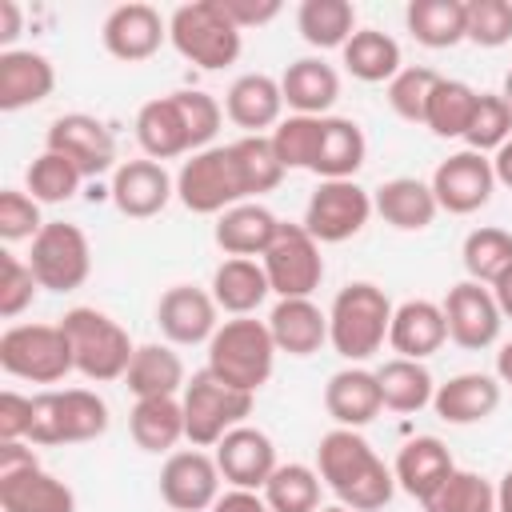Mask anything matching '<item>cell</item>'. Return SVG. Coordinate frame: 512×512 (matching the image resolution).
Segmentation results:
<instances>
[{"mask_svg": "<svg viewBox=\"0 0 512 512\" xmlns=\"http://www.w3.org/2000/svg\"><path fill=\"white\" fill-rule=\"evenodd\" d=\"M32 432V396L12 388L0 392V440H28Z\"/></svg>", "mask_w": 512, "mask_h": 512, "instance_id": "obj_53", "label": "cell"}, {"mask_svg": "<svg viewBox=\"0 0 512 512\" xmlns=\"http://www.w3.org/2000/svg\"><path fill=\"white\" fill-rule=\"evenodd\" d=\"M128 432L144 452H172L184 440V404L180 396H148L128 412Z\"/></svg>", "mask_w": 512, "mask_h": 512, "instance_id": "obj_35", "label": "cell"}, {"mask_svg": "<svg viewBox=\"0 0 512 512\" xmlns=\"http://www.w3.org/2000/svg\"><path fill=\"white\" fill-rule=\"evenodd\" d=\"M36 288H40V280L32 276V268H28V260H20V256H12V252H4V276H0V316L4 320H16L32 300H36Z\"/></svg>", "mask_w": 512, "mask_h": 512, "instance_id": "obj_52", "label": "cell"}, {"mask_svg": "<svg viewBox=\"0 0 512 512\" xmlns=\"http://www.w3.org/2000/svg\"><path fill=\"white\" fill-rule=\"evenodd\" d=\"M436 84H440V72L436 68H424V64L400 68L388 80V104H392V112L400 120H408V124H424V108H428V96H432Z\"/></svg>", "mask_w": 512, "mask_h": 512, "instance_id": "obj_46", "label": "cell"}, {"mask_svg": "<svg viewBox=\"0 0 512 512\" xmlns=\"http://www.w3.org/2000/svg\"><path fill=\"white\" fill-rule=\"evenodd\" d=\"M444 324H448V340L468 348V352H480V348H492L500 340V328H504V312L492 296L488 284H476V280H460L448 288L444 296Z\"/></svg>", "mask_w": 512, "mask_h": 512, "instance_id": "obj_15", "label": "cell"}, {"mask_svg": "<svg viewBox=\"0 0 512 512\" xmlns=\"http://www.w3.org/2000/svg\"><path fill=\"white\" fill-rule=\"evenodd\" d=\"M492 188H496V172H492V160L484 152H452L448 160L436 164L432 172V196L444 212L452 216H468V212H480L488 200H492Z\"/></svg>", "mask_w": 512, "mask_h": 512, "instance_id": "obj_16", "label": "cell"}, {"mask_svg": "<svg viewBox=\"0 0 512 512\" xmlns=\"http://www.w3.org/2000/svg\"><path fill=\"white\" fill-rule=\"evenodd\" d=\"M296 28L312 48H344L356 32V8L348 0H304L296 8Z\"/></svg>", "mask_w": 512, "mask_h": 512, "instance_id": "obj_41", "label": "cell"}, {"mask_svg": "<svg viewBox=\"0 0 512 512\" xmlns=\"http://www.w3.org/2000/svg\"><path fill=\"white\" fill-rule=\"evenodd\" d=\"M80 168L72 164V160H64V156H56V152H40L32 164H28V172H24V184H28V196L36 200V204H60V200H72L76 192H80Z\"/></svg>", "mask_w": 512, "mask_h": 512, "instance_id": "obj_45", "label": "cell"}, {"mask_svg": "<svg viewBox=\"0 0 512 512\" xmlns=\"http://www.w3.org/2000/svg\"><path fill=\"white\" fill-rule=\"evenodd\" d=\"M476 100H480V92L472 84L440 76V84L432 88L428 108H424V128H432V136H440V140H456V136L464 140L472 112H476Z\"/></svg>", "mask_w": 512, "mask_h": 512, "instance_id": "obj_40", "label": "cell"}, {"mask_svg": "<svg viewBox=\"0 0 512 512\" xmlns=\"http://www.w3.org/2000/svg\"><path fill=\"white\" fill-rule=\"evenodd\" d=\"M100 40H104L108 56H116L124 64H140L160 52V44L168 40V24L152 4H120L104 16Z\"/></svg>", "mask_w": 512, "mask_h": 512, "instance_id": "obj_19", "label": "cell"}, {"mask_svg": "<svg viewBox=\"0 0 512 512\" xmlns=\"http://www.w3.org/2000/svg\"><path fill=\"white\" fill-rule=\"evenodd\" d=\"M240 160H244V172H248V184H252V196L260 192H272L280 180H284V164L276 160L272 152V140L268 136H240L232 140Z\"/></svg>", "mask_w": 512, "mask_h": 512, "instance_id": "obj_50", "label": "cell"}, {"mask_svg": "<svg viewBox=\"0 0 512 512\" xmlns=\"http://www.w3.org/2000/svg\"><path fill=\"white\" fill-rule=\"evenodd\" d=\"M432 408L444 424H480L500 408V380L488 372H460L448 384H436Z\"/></svg>", "mask_w": 512, "mask_h": 512, "instance_id": "obj_27", "label": "cell"}, {"mask_svg": "<svg viewBox=\"0 0 512 512\" xmlns=\"http://www.w3.org/2000/svg\"><path fill=\"white\" fill-rule=\"evenodd\" d=\"M20 28H24L20 4L16 0H0V44H4V52H12V40L20 36Z\"/></svg>", "mask_w": 512, "mask_h": 512, "instance_id": "obj_56", "label": "cell"}, {"mask_svg": "<svg viewBox=\"0 0 512 512\" xmlns=\"http://www.w3.org/2000/svg\"><path fill=\"white\" fill-rule=\"evenodd\" d=\"M404 24L424 48H452L468 40V4L464 0H412L404 8Z\"/></svg>", "mask_w": 512, "mask_h": 512, "instance_id": "obj_36", "label": "cell"}, {"mask_svg": "<svg viewBox=\"0 0 512 512\" xmlns=\"http://www.w3.org/2000/svg\"><path fill=\"white\" fill-rule=\"evenodd\" d=\"M60 328L72 344V364L84 380L108 384V380H124L136 348L128 340V332L100 308H68L60 316Z\"/></svg>", "mask_w": 512, "mask_h": 512, "instance_id": "obj_6", "label": "cell"}, {"mask_svg": "<svg viewBox=\"0 0 512 512\" xmlns=\"http://www.w3.org/2000/svg\"><path fill=\"white\" fill-rule=\"evenodd\" d=\"M324 408L336 420V428H364L380 416L384 400H380V384L376 372L368 368H340L328 376L324 384Z\"/></svg>", "mask_w": 512, "mask_h": 512, "instance_id": "obj_25", "label": "cell"}, {"mask_svg": "<svg viewBox=\"0 0 512 512\" xmlns=\"http://www.w3.org/2000/svg\"><path fill=\"white\" fill-rule=\"evenodd\" d=\"M344 68L364 84H384L400 72V44L380 28H356L352 40L340 48Z\"/></svg>", "mask_w": 512, "mask_h": 512, "instance_id": "obj_39", "label": "cell"}, {"mask_svg": "<svg viewBox=\"0 0 512 512\" xmlns=\"http://www.w3.org/2000/svg\"><path fill=\"white\" fill-rule=\"evenodd\" d=\"M272 364H276V340L264 320H252V316L224 320L208 340V372L240 392L256 396L268 384Z\"/></svg>", "mask_w": 512, "mask_h": 512, "instance_id": "obj_5", "label": "cell"}, {"mask_svg": "<svg viewBox=\"0 0 512 512\" xmlns=\"http://www.w3.org/2000/svg\"><path fill=\"white\" fill-rule=\"evenodd\" d=\"M220 4L236 20L240 32L244 28H260V24H268V20L280 16V0H220Z\"/></svg>", "mask_w": 512, "mask_h": 512, "instance_id": "obj_54", "label": "cell"}, {"mask_svg": "<svg viewBox=\"0 0 512 512\" xmlns=\"http://www.w3.org/2000/svg\"><path fill=\"white\" fill-rule=\"evenodd\" d=\"M320 472L308 464H280L264 484V504L272 512H320Z\"/></svg>", "mask_w": 512, "mask_h": 512, "instance_id": "obj_42", "label": "cell"}, {"mask_svg": "<svg viewBox=\"0 0 512 512\" xmlns=\"http://www.w3.org/2000/svg\"><path fill=\"white\" fill-rule=\"evenodd\" d=\"M376 384H380L384 408H392V412H420V408H428L432 396H436L432 372H428L420 360H404V356L384 360V364L376 368Z\"/></svg>", "mask_w": 512, "mask_h": 512, "instance_id": "obj_38", "label": "cell"}, {"mask_svg": "<svg viewBox=\"0 0 512 512\" xmlns=\"http://www.w3.org/2000/svg\"><path fill=\"white\" fill-rule=\"evenodd\" d=\"M364 132L348 116H320V136H316V156L312 168L320 180H352L364 164Z\"/></svg>", "mask_w": 512, "mask_h": 512, "instance_id": "obj_28", "label": "cell"}, {"mask_svg": "<svg viewBox=\"0 0 512 512\" xmlns=\"http://www.w3.org/2000/svg\"><path fill=\"white\" fill-rule=\"evenodd\" d=\"M492 172H496V184L512 188V140H504V144L496 148V156H492Z\"/></svg>", "mask_w": 512, "mask_h": 512, "instance_id": "obj_57", "label": "cell"}, {"mask_svg": "<svg viewBox=\"0 0 512 512\" xmlns=\"http://www.w3.org/2000/svg\"><path fill=\"white\" fill-rule=\"evenodd\" d=\"M488 288H492V296H496L500 312H504V316L512 320V268H504V272H500V276H496V280H492Z\"/></svg>", "mask_w": 512, "mask_h": 512, "instance_id": "obj_58", "label": "cell"}, {"mask_svg": "<svg viewBox=\"0 0 512 512\" xmlns=\"http://www.w3.org/2000/svg\"><path fill=\"white\" fill-rule=\"evenodd\" d=\"M496 380L500 384H512V340L496 352Z\"/></svg>", "mask_w": 512, "mask_h": 512, "instance_id": "obj_59", "label": "cell"}, {"mask_svg": "<svg viewBox=\"0 0 512 512\" xmlns=\"http://www.w3.org/2000/svg\"><path fill=\"white\" fill-rule=\"evenodd\" d=\"M28 268L40 280V288H48V292H76L88 280V272H92L88 236L76 224L48 220L40 228V236L32 240Z\"/></svg>", "mask_w": 512, "mask_h": 512, "instance_id": "obj_11", "label": "cell"}, {"mask_svg": "<svg viewBox=\"0 0 512 512\" xmlns=\"http://www.w3.org/2000/svg\"><path fill=\"white\" fill-rule=\"evenodd\" d=\"M316 136H320V116H288L272 128V152L288 168H312L316 156Z\"/></svg>", "mask_w": 512, "mask_h": 512, "instance_id": "obj_48", "label": "cell"}, {"mask_svg": "<svg viewBox=\"0 0 512 512\" xmlns=\"http://www.w3.org/2000/svg\"><path fill=\"white\" fill-rule=\"evenodd\" d=\"M208 512H272L268 504H264V496L260 492H248V488H232V492H224Z\"/></svg>", "mask_w": 512, "mask_h": 512, "instance_id": "obj_55", "label": "cell"}, {"mask_svg": "<svg viewBox=\"0 0 512 512\" xmlns=\"http://www.w3.org/2000/svg\"><path fill=\"white\" fill-rule=\"evenodd\" d=\"M496 512H512V468L500 476V488H496Z\"/></svg>", "mask_w": 512, "mask_h": 512, "instance_id": "obj_60", "label": "cell"}, {"mask_svg": "<svg viewBox=\"0 0 512 512\" xmlns=\"http://www.w3.org/2000/svg\"><path fill=\"white\" fill-rule=\"evenodd\" d=\"M216 312L220 308H216L212 292L192 288V284H172L156 304V324L168 344H204L220 328Z\"/></svg>", "mask_w": 512, "mask_h": 512, "instance_id": "obj_21", "label": "cell"}, {"mask_svg": "<svg viewBox=\"0 0 512 512\" xmlns=\"http://www.w3.org/2000/svg\"><path fill=\"white\" fill-rule=\"evenodd\" d=\"M216 468L224 476V484L232 488H248V492H264L268 476L280 468L276 464V444L268 432L260 428H232L220 444H216Z\"/></svg>", "mask_w": 512, "mask_h": 512, "instance_id": "obj_18", "label": "cell"}, {"mask_svg": "<svg viewBox=\"0 0 512 512\" xmlns=\"http://www.w3.org/2000/svg\"><path fill=\"white\" fill-rule=\"evenodd\" d=\"M172 196H176V180L168 176V168L160 160H148V156L120 160L112 172V204L132 220L160 216Z\"/></svg>", "mask_w": 512, "mask_h": 512, "instance_id": "obj_20", "label": "cell"}, {"mask_svg": "<svg viewBox=\"0 0 512 512\" xmlns=\"http://www.w3.org/2000/svg\"><path fill=\"white\" fill-rule=\"evenodd\" d=\"M392 312L396 308L384 296V288H376L368 280L344 284L328 308V344L348 364H360L384 348L388 328H392Z\"/></svg>", "mask_w": 512, "mask_h": 512, "instance_id": "obj_3", "label": "cell"}, {"mask_svg": "<svg viewBox=\"0 0 512 512\" xmlns=\"http://www.w3.org/2000/svg\"><path fill=\"white\" fill-rule=\"evenodd\" d=\"M464 272L476 284H492L504 268H512V232L504 228H472L460 248Z\"/></svg>", "mask_w": 512, "mask_h": 512, "instance_id": "obj_43", "label": "cell"}, {"mask_svg": "<svg viewBox=\"0 0 512 512\" xmlns=\"http://www.w3.org/2000/svg\"><path fill=\"white\" fill-rule=\"evenodd\" d=\"M452 452L444 440L436 436H416L400 448L396 464H392V476H396V488H404L412 500H428L448 476H452Z\"/></svg>", "mask_w": 512, "mask_h": 512, "instance_id": "obj_29", "label": "cell"}, {"mask_svg": "<svg viewBox=\"0 0 512 512\" xmlns=\"http://www.w3.org/2000/svg\"><path fill=\"white\" fill-rule=\"evenodd\" d=\"M0 512H76V492L36 464L0 472Z\"/></svg>", "mask_w": 512, "mask_h": 512, "instance_id": "obj_23", "label": "cell"}, {"mask_svg": "<svg viewBox=\"0 0 512 512\" xmlns=\"http://www.w3.org/2000/svg\"><path fill=\"white\" fill-rule=\"evenodd\" d=\"M320 512H352V508H344V504H332V508H320Z\"/></svg>", "mask_w": 512, "mask_h": 512, "instance_id": "obj_62", "label": "cell"}, {"mask_svg": "<svg viewBox=\"0 0 512 512\" xmlns=\"http://www.w3.org/2000/svg\"><path fill=\"white\" fill-rule=\"evenodd\" d=\"M220 468L216 456L200 448L172 452L160 468V500L172 512H208L220 500Z\"/></svg>", "mask_w": 512, "mask_h": 512, "instance_id": "obj_17", "label": "cell"}, {"mask_svg": "<svg viewBox=\"0 0 512 512\" xmlns=\"http://www.w3.org/2000/svg\"><path fill=\"white\" fill-rule=\"evenodd\" d=\"M40 228H44L40 204L28 192H20V188H4L0 192V236H4V244L36 240Z\"/></svg>", "mask_w": 512, "mask_h": 512, "instance_id": "obj_51", "label": "cell"}, {"mask_svg": "<svg viewBox=\"0 0 512 512\" xmlns=\"http://www.w3.org/2000/svg\"><path fill=\"white\" fill-rule=\"evenodd\" d=\"M268 332L276 340V352L288 356H312L328 344V312L312 304V296L280 300L268 316Z\"/></svg>", "mask_w": 512, "mask_h": 512, "instance_id": "obj_31", "label": "cell"}, {"mask_svg": "<svg viewBox=\"0 0 512 512\" xmlns=\"http://www.w3.org/2000/svg\"><path fill=\"white\" fill-rule=\"evenodd\" d=\"M508 104H512V68H508V76H504V92H500Z\"/></svg>", "mask_w": 512, "mask_h": 512, "instance_id": "obj_61", "label": "cell"}, {"mask_svg": "<svg viewBox=\"0 0 512 512\" xmlns=\"http://www.w3.org/2000/svg\"><path fill=\"white\" fill-rule=\"evenodd\" d=\"M280 112H284L280 80H272L264 72H244L224 92V116L236 128H244L248 136H260L264 128H276L280 124Z\"/></svg>", "mask_w": 512, "mask_h": 512, "instance_id": "obj_24", "label": "cell"}, {"mask_svg": "<svg viewBox=\"0 0 512 512\" xmlns=\"http://www.w3.org/2000/svg\"><path fill=\"white\" fill-rule=\"evenodd\" d=\"M220 120L224 108L216 104V96L184 88L156 96L136 112V140L148 160H172L184 152H204L220 132Z\"/></svg>", "mask_w": 512, "mask_h": 512, "instance_id": "obj_1", "label": "cell"}, {"mask_svg": "<svg viewBox=\"0 0 512 512\" xmlns=\"http://www.w3.org/2000/svg\"><path fill=\"white\" fill-rule=\"evenodd\" d=\"M264 272H268V284L280 300H300V296H312L324 280V256H320V244L308 236L304 224H280L272 248L260 256Z\"/></svg>", "mask_w": 512, "mask_h": 512, "instance_id": "obj_13", "label": "cell"}, {"mask_svg": "<svg viewBox=\"0 0 512 512\" xmlns=\"http://www.w3.org/2000/svg\"><path fill=\"white\" fill-rule=\"evenodd\" d=\"M44 148L72 160L80 168V176H104L116 172V136L108 132L104 120L88 116V112H64L48 124Z\"/></svg>", "mask_w": 512, "mask_h": 512, "instance_id": "obj_14", "label": "cell"}, {"mask_svg": "<svg viewBox=\"0 0 512 512\" xmlns=\"http://www.w3.org/2000/svg\"><path fill=\"white\" fill-rule=\"evenodd\" d=\"M448 340V324H444V308L432 300H404L392 312V328H388V344L396 356L404 360H428L432 352H440Z\"/></svg>", "mask_w": 512, "mask_h": 512, "instance_id": "obj_26", "label": "cell"}, {"mask_svg": "<svg viewBox=\"0 0 512 512\" xmlns=\"http://www.w3.org/2000/svg\"><path fill=\"white\" fill-rule=\"evenodd\" d=\"M108 432V404L88 388H52L32 396V432L28 440L40 448L52 444H84Z\"/></svg>", "mask_w": 512, "mask_h": 512, "instance_id": "obj_8", "label": "cell"}, {"mask_svg": "<svg viewBox=\"0 0 512 512\" xmlns=\"http://www.w3.org/2000/svg\"><path fill=\"white\" fill-rule=\"evenodd\" d=\"M124 384L136 400H148V396H180L188 380L180 356L168 344H140L124 372Z\"/></svg>", "mask_w": 512, "mask_h": 512, "instance_id": "obj_37", "label": "cell"}, {"mask_svg": "<svg viewBox=\"0 0 512 512\" xmlns=\"http://www.w3.org/2000/svg\"><path fill=\"white\" fill-rule=\"evenodd\" d=\"M468 40L500 48L512 40V0H468Z\"/></svg>", "mask_w": 512, "mask_h": 512, "instance_id": "obj_49", "label": "cell"}, {"mask_svg": "<svg viewBox=\"0 0 512 512\" xmlns=\"http://www.w3.org/2000/svg\"><path fill=\"white\" fill-rule=\"evenodd\" d=\"M268 292H272L268 272H264V264H256V260L228 256V260L212 272V300H216L220 312L252 316V312L268 300Z\"/></svg>", "mask_w": 512, "mask_h": 512, "instance_id": "obj_34", "label": "cell"}, {"mask_svg": "<svg viewBox=\"0 0 512 512\" xmlns=\"http://www.w3.org/2000/svg\"><path fill=\"white\" fill-rule=\"evenodd\" d=\"M420 508L424 512H496V488L480 472L452 468V476L428 500H420Z\"/></svg>", "mask_w": 512, "mask_h": 512, "instance_id": "obj_44", "label": "cell"}, {"mask_svg": "<svg viewBox=\"0 0 512 512\" xmlns=\"http://www.w3.org/2000/svg\"><path fill=\"white\" fill-rule=\"evenodd\" d=\"M316 472L336 492V500L352 512H380L396 492L392 468L376 456V448L356 428H332L320 436Z\"/></svg>", "mask_w": 512, "mask_h": 512, "instance_id": "obj_2", "label": "cell"}, {"mask_svg": "<svg viewBox=\"0 0 512 512\" xmlns=\"http://www.w3.org/2000/svg\"><path fill=\"white\" fill-rule=\"evenodd\" d=\"M176 196L196 216H220V212L244 204L252 196V184H248L236 144L192 152V160H184L176 172Z\"/></svg>", "mask_w": 512, "mask_h": 512, "instance_id": "obj_4", "label": "cell"}, {"mask_svg": "<svg viewBox=\"0 0 512 512\" xmlns=\"http://www.w3.org/2000/svg\"><path fill=\"white\" fill-rule=\"evenodd\" d=\"M56 88V68L44 52L12 48L0 52V112H20L48 100Z\"/></svg>", "mask_w": 512, "mask_h": 512, "instance_id": "obj_22", "label": "cell"}, {"mask_svg": "<svg viewBox=\"0 0 512 512\" xmlns=\"http://www.w3.org/2000/svg\"><path fill=\"white\" fill-rule=\"evenodd\" d=\"M372 208L380 212L384 224L400 228V232H420L436 220L440 204L432 196V184L416 180V176H396V180H384L376 192H372Z\"/></svg>", "mask_w": 512, "mask_h": 512, "instance_id": "obj_32", "label": "cell"}, {"mask_svg": "<svg viewBox=\"0 0 512 512\" xmlns=\"http://www.w3.org/2000/svg\"><path fill=\"white\" fill-rule=\"evenodd\" d=\"M168 40L172 48L192 60L196 68L204 72H216V68H228L236 64L240 56V28L236 20L224 12L220 0H192V4H180L172 16H168Z\"/></svg>", "mask_w": 512, "mask_h": 512, "instance_id": "obj_7", "label": "cell"}, {"mask_svg": "<svg viewBox=\"0 0 512 512\" xmlns=\"http://www.w3.org/2000/svg\"><path fill=\"white\" fill-rule=\"evenodd\" d=\"M504 140H512V104L500 92H480L476 112H472V124L464 132V144L472 152H492Z\"/></svg>", "mask_w": 512, "mask_h": 512, "instance_id": "obj_47", "label": "cell"}, {"mask_svg": "<svg viewBox=\"0 0 512 512\" xmlns=\"http://www.w3.org/2000/svg\"><path fill=\"white\" fill-rule=\"evenodd\" d=\"M0 368L16 380H32V384H56L68 372H76L72 344H68L60 324H12V328H4Z\"/></svg>", "mask_w": 512, "mask_h": 512, "instance_id": "obj_10", "label": "cell"}, {"mask_svg": "<svg viewBox=\"0 0 512 512\" xmlns=\"http://www.w3.org/2000/svg\"><path fill=\"white\" fill-rule=\"evenodd\" d=\"M372 192L356 180H320L304 208V228L316 244H344L352 240L372 216Z\"/></svg>", "mask_w": 512, "mask_h": 512, "instance_id": "obj_12", "label": "cell"}, {"mask_svg": "<svg viewBox=\"0 0 512 512\" xmlns=\"http://www.w3.org/2000/svg\"><path fill=\"white\" fill-rule=\"evenodd\" d=\"M276 232H280V220L264 204H248V200L220 212V220H216V244L228 256H244V260L264 256L272 248Z\"/></svg>", "mask_w": 512, "mask_h": 512, "instance_id": "obj_33", "label": "cell"}, {"mask_svg": "<svg viewBox=\"0 0 512 512\" xmlns=\"http://www.w3.org/2000/svg\"><path fill=\"white\" fill-rule=\"evenodd\" d=\"M280 92H284V104L296 116H324L340 96V76L320 56H300L284 68Z\"/></svg>", "mask_w": 512, "mask_h": 512, "instance_id": "obj_30", "label": "cell"}, {"mask_svg": "<svg viewBox=\"0 0 512 512\" xmlns=\"http://www.w3.org/2000/svg\"><path fill=\"white\" fill-rule=\"evenodd\" d=\"M180 404H184V440H192V448H216L252 412V392H240L204 368L184 384Z\"/></svg>", "mask_w": 512, "mask_h": 512, "instance_id": "obj_9", "label": "cell"}]
</instances>
